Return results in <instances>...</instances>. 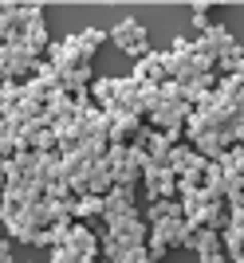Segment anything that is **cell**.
I'll list each match as a JSON object with an SVG mask.
<instances>
[{
	"label": "cell",
	"mask_w": 244,
	"mask_h": 263,
	"mask_svg": "<svg viewBox=\"0 0 244 263\" xmlns=\"http://www.w3.org/2000/svg\"><path fill=\"white\" fill-rule=\"evenodd\" d=\"M118 263H150V255H146L142 248H122Z\"/></svg>",
	"instance_id": "obj_4"
},
{
	"label": "cell",
	"mask_w": 244,
	"mask_h": 263,
	"mask_svg": "<svg viewBox=\"0 0 244 263\" xmlns=\"http://www.w3.org/2000/svg\"><path fill=\"white\" fill-rule=\"evenodd\" d=\"M95 212H102V197H87L79 204V216H95Z\"/></svg>",
	"instance_id": "obj_5"
},
{
	"label": "cell",
	"mask_w": 244,
	"mask_h": 263,
	"mask_svg": "<svg viewBox=\"0 0 244 263\" xmlns=\"http://www.w3.org/2000/svg\"><path fill=\"white\" fill-rule=\"evenodd\" d=\"M102 212H107L114 224H122V220L130 216V197H126V193H111V197L102 200Z\"/></svg>",
	"instance_id": "obj_1"
},
{
	"label": "cell",
	"mask_w": 244,
	"mask_h": 263,
	"mask_svg": "<svg viewBox=\"0 0 244 263\" xmlns=\"http://www.w3.org/2000/svg\"><path fill=\"white\" fill-rule=\"evenodd\" d=\"M150 189H154V193H169V173L166 169H158V173L150 169Z\"/></svg>",
	"instance_id": "obj_3"
},
{
	"label": "cell",
	"mask_w": 244,
	"mask_h": 263,
	"mask_svg": "<svg viewBox=\"0 0 244 263\" xmlns=\"http://www.w3.org/2000/svg\"><path fill=\"white\" fill-rule=\"evenodd\" d=\"M158 236H162V240H181V236H185V228L169 216V220H162V224H158Z\"/></svg>",
	"instance_id": "obj_2"
}]
</instances>
